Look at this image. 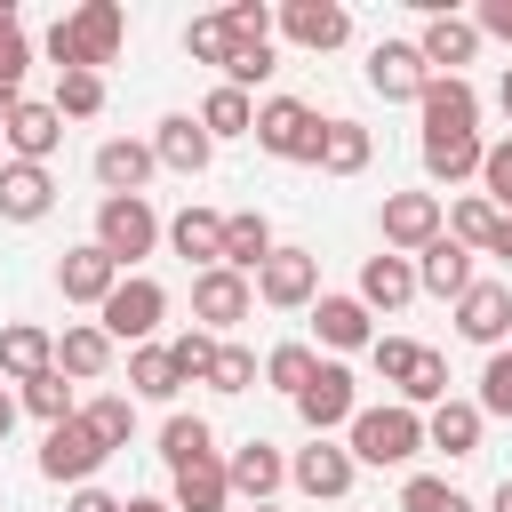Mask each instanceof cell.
Returning <instances> with one entry per match:
<instances>
[{
    "label": "cell",
    "instance_id": "1",
    "mask_svg": "<svg viewBox=\"0 0 512 512\" xmlns=\"http://www.w3.org/2000/svg\"><path fill=\"white\" fill-rule=\"evenodd\" d=\"M120 40H128V16H120V0H80L72 16H56V24H48L40 56H48L56 72H104V64L120 56Z\"/></svg>",
    "mask_w": 512,
    "mask_h": 512
},
{
    "label": "cell",
    "instance_id": "2",
    "mask_svg": "<svg viewBox=\"0 0 512 512\" xmlns=\"http://www.w3.org/2000/svg\"><path fill=\"white\" fill-rule=\"evenodd\" d=\"M344 448H352V464H376V472H400V464H416L424 456V408H408V400H360V416L344 424Z\"/></svg>",
    "mask_w": 512,
    "mask_h": 512
},
{
    "label": "cell",
    "instance_id": "3",
    "mask_svg": "<svg viewBox=\"0 0 512 512\" xmlns=\"http://www.w3.org/2000/svg\"><path fill=\"white\" fill-rule=\"evenodd\" d=\"M320 136H328V120L304 96H264L256 104V152H272L288 168H320Z\"/></svg>",
    "mask_w": 512,
    "mask_h": 512
},
{
    "label": "cell",
    "instance_id": "4",
    "mask_svg": "<svg viewBox=\"0 0 512 512\" xmlns=\"http://www.w3.org/2000/svg\"><path fill=\"white\" fill-rule=\"evenodd\" d=\"M120 272H136L160 240H168V224H160V208L144 200V192H128V200H96V232H88Z\"/></svg>",
    "mask_w": 512,
    "mask_h": 512
},
{
    "label": "cell",
    "instance_id": "5",
    "mask_svg": "<svg viewBox=\"0 0 512 512\" xmlns=\"http://www.w3.org/2000/svg\"><path fill=\"white\" fill-rule=\"evenodd\" d=\"M160 320H168V288L152 280V272H128L112 296H104V312H96V328L112 336V344H160Z\"/></svg>",
    "mask_w": 512,
    "mask_h": 512
},
{
    "label": "cell",
    "instance_id": "6",
    "mask_svg": "<svg viewBox=\"0 0 512 512\" xmlns=\"http://www.w3.org/2000/svg\"><path fill=\"white\" fill-rule=\"evenodd\" d=\"M104 464H112V448L96 440V424H88V416L48 424V440H40V480H56V488H88Z\"/></svg>",
    "mask_w": 512,
    "mask_h": 512
},
{
    "label": "cell",
    "instance_id": "7",
    "mask_svg": "<svg viewBox=\"0 0 512 512\" xmlns=\"http://www.w3.org/2000/svg\"><path fill=\"white\" fill-rule=\"evenodd\" d=\"M376 232H384L392 256H424V248L448 232V208H440V192H384Z\"/></svg>",
    "mask_w": 512,
    "mask_h": 512
},
{
    "label": "cell",
    "instance_id": "8",
    "mask_svg": "<svg viewBox=\"0 0 512 512\" xmlns=\"http://www.w3.org/2000/svg\"><path fill=\"white\" fill-rule=\"evenodd\" d=\"M248 312H256V280H248V272H232V264H208V272H192V328H208V336H232Z\"/></svg>",
    "mask_w": 512,
    "mask_h": 512
},
{
    "label": "cell",
    "instance_id": "9",
    "mask_svg": "<svg viewBox=\"0 0 512 512\" xmlns=\"http://www.w3.org/2000/svg\"><path fill=\"white\" fill-rule=\"evenodd\" d=\"M296 416H304L312 440H336V432L360 416V376H352L344 360H320V376L296 392Z\"/></svg>",
    "mask_w": 512,
    "mask_h": 512
},
{
    "label": "cell",
    "instance_id": "10",
    "mask_svg": "<svg viewBox=\"0 0 512 512\" xmlns=\"http://www.w3.org/2000/svg\"><path fill=\"white\" fill-rule=\"evenodd\" d=\"M416 120H424V136H480V88L464 72H432L416 96Z\"/></svg>",
    "mask_w": 512,
    "mask_h": 512
},
{
    "label": "cell",
    "instance_id": "11",
    "mask_svg": "<svg viewBox=\"0 0 512 512\" xmlns=\"http://www.w3.org/2000/svg\"><path fill=\"white\" fill-rule=\"evenodd\" d=\"M256 304H272V312H312V304H320V256H312V248H272V264L256 272Z\"/></svg>",
    "mask_w": 512,
    "mask_h": 512
},
{
    "label": "cell",
    "instance_id": "12",
    "mask_svg": "<svg viewBox=\"0 0 512 512\" xmlns=\"http://www.w3.org/2000/svg\"><path fill=\"white\" fill-rule=\"evenodd\" d=\"M352 480H360V464H352L344 440H304V448L288 456V488H304V496H320V504H344Z\"/></svg>",
    "mask_w": 512,
    "mask_h": 512
},
{
    "label": "cell",
    "instance_id": "13",
    "mask_svg": "<svg viewBox=\"0 0 512 512\" xmlns=\"http://www.w3.org/2000/svg\"><path fill=\"white\" fill-rule=\"evenodd\" d=\"M280 40L304 56H328L352 40V8L344 0H280Z\"/></svg>",
    "mask_w": 512,
    "mask_h": 512
},
{
    "label": "cell",
    "instance_id": "14",
    "mask_svg": "<svg viewBox=\"0 0 512 512\" xmlns=\"http://www.w3.org/2000/svg\"><path fill=\"white\" fill-rule=\"evenodd\" d=\"M456 336L480 344V352H504V344H512V288H504V280H472V288L456 296Z\"/></svg>",
    "mask_w": 512,
    "mask_h": 512
},
{
    "label": "cell",
    "instance_id": "15",
    "mask_svg": "<svg viewBox=\"0 0 512 512\" xmlns=\"http://www.w3.org/2000/svg\"><path fill=\"white\" fill-rule=\"evenodd\" d=\"M120 280H128V272H120V264H112L96 240H80V248H64V256H56V296H64V304L104 312V296H112Z\"/></svg>",
    "mask_w": 512,
    "mask_h": 512
},
{
    "label": "cell",
    "instance_id": "16",
    "mask_svg": "<svg viewBox=\"0 0 512 512\" xmlns=\"http://www.w3.org/2000/svg\"><path fill=\"white\" fill-rule=\"evenodd\" d=\"M0 144H8V160L48 168V160H56V144H64V112H56V104H40V96H24V104L0 120Z\"/></svg>",
    "mask_w": 512,
    "mask_h": 512
},
{
    "label": "cell",
    "instance_id": "17",
    "mask_svg": "<svg viewBox=\"0 0 512 512\" xmlns=\"http://www.w3.org/2000/svg\"><path fill=\"white\" fill-rule=\"evenodd\" d=\"M88 168H96L104 200H128V192H144V184L160 176V160H152V136H104Z\"/></svg>",
    "mask_w": 512,
    "mask_h": 512
},
{
    "label": "cell",
    "instance_id": "18",
    "mask_svg": "<svg viewBox=\"0 0 512 512\" xmlns=\"http://www.w3.org/2000/svg\"><path fill=\"white\" fill-rule=\"evenodd\" d=\"M312 336H320L328 360L368 352V344H376V312H368L360 296H328V288H320V304H312Z\"/></svg>",
    "mask_w": 512,
    "mask_h": 512
},
{
    "label": "cell",
    "instance_id": "19",
    "mask_svg": "<svg viewBox=\"0 0 512 512\" xmlns=\"http://www.w3.org/2000/svg\"><path fill=\"white\" fill-rule=\"evenodd\" d=\"M360 72H368V88H376L384 104H416V96H424V80H432V72H424V56H416V40H376Z\"/></svg>",
    "mask_w": 512,
    "mask_h": 512
},
{
    "label": "cell",
    "instance_id": "20",
    "mask_svg": "<svg viewBox=\"0 0 512 512\" xmlns=\"http://www.w3.org/2000/svg\"><path fill=\"white\" fill-rule=\"evenodd\" d=\"M152 160H160L168 176H200V168L216 160V136L200 128V112H168V120L152 128Z\"/></svg>",
    "mask_w": 512,
    "mask_h": 512
},
{
    "label": "cell",
    "instance_id": "21",
    "mask_svg": "<svg viewBox=\"0 0 512 512\" xmlns=\"http://www.w3.org/2000/svg\"><path fill=\"white\" fill-rule=\"evenodd\" d=\"M368 312H408L424 288H416V256H392V248H376L368 264H360V288H352Z\"/></svg>",
    "mask_w": 512,
    "mask_h": 512
},
{
    "label": "cell",
    "instance_id": "22",
    "mask_svg": "<svg viewBox=\"0 0 512 512\" xmlns=\"http://www.w3.org/2000/svg\"><path fill=\"white\" fill-rule=\"evenodd\" d=\"M416 56H424V72H464L472 56H480V24L472 16H424V32H416Z\"/></svg>",
    "mask_w": 512,
    "mask_h": 512
},
{
    "label": "cell",
    "instance_id": "23",
    "mask_svg": "<svg viewBox=\"0 0 512 512\" xmlns=\"http://www.w3.org/2000/svg\"><path fill=\"white\" fill-rule=\"evenodd\" d=\"M480 432H488V416H480V400H440L432 416H424V448H440L448 464H464V456H480Z\"/></svg>",
    "mask_w": 512,
    "mask_h": 512
},
{
    "label": "cell",
    "instance_id": "24",
    "mask_svg": "<svg viewBox=\"0 0 512 512\" xmlns=\"http://www.w3.org/2000/svg\"><path fill=\"white\" fill-rule=\"evenodd\" d=\"M224 472H232V496H248V504H272V496L288 488V456H280L272 440H240V448L224 456Z\"/></svg>",
    "mask_w": 512,
    "mask_h": 512
},
{
    "label": "cell",
    "instance_id": "25",
    "mask_svg": "<svg viewBox=\"0 0 512 512\" xmlns=\"http://www.w3.org/2000/svg\"><path fill=\"white\" fill-rule=\"evenodd\" d=\"M168 248H176L192 272L224 264V216H216V208H200V200H184V208L168 216Z\"/></svg>",
    "mask_w": 512,
    "mask_h": 512
},
{
    "label": "cell",
    "instance_id": "26",
    "mask_svg": "<svg viewBox=\"0 0 512 512\" xmlns=\"http://www.w3.org/2000/svg\"><path fill=\"white\" fill-rule=\"evenodd\" d=\"M112 360H120V344H112L96 320H72V328L56 336V368H64L72 384H104V376H112Z\"/></svg>",
    "mask_w": 512,
    "mask_h": 512
},
{
    "label": "cell",
    "instance_id": "27",
    "mask_svg": "<svg viewBox=\"0 0 512 512\" xmlns=\"http://www.w3.org/2000/svg\"><path fill=\"white\" fill-rule=\"evenodd\" d=\"M48 208H56V176L32 160H8L0 168V224H40Z\"/></svg>",
    "mask_w": 512,
    "mask_h": 512
},
{
    "label": "cell",
    "instance_id": "28",
    "mask_svg": "<svg viewBox=\"0 0 512 512\" xmlns=\"http://www.w3.org/2000/svg\"><path fill=\"white\" fill-rule=\"evenodd\" d=\"M48 368H56V336L40 320H8L0 328V384H32Z\"/></svg>",
    "mask_w": 512,
    "mask_h": 512
},
{
    "label": "cell",
    "instance_id": "29",
    "mask_svg": "<svg viewBox=\"0 0 512 512\" xmlns=\"http://www.w3.org/2000/svg\"><path fill=\"white\" fill-rule=\"evenodd\" d=\"M272 248H280V240H272V216H264V208H232V216H224V264H232V272L256 280V272L272 264Z\"/></svg>",
    "mask_w": 512,
    "mask_h": 512
},
{
    "label": "cell",
    "instance_id": "30",
    "mask_svg": "<svg viewBox=\"0 0 512 512\" xmlns=\"http://www.w3.org/2000/svg\"><path fill=\"white\" fill-rule=\"evenodd\" d=\"M168 504H176V512H224V504H232V472H224V456H200V464L168 472Z\"/></svg>",
    "mask_w": 512,
    "mask_h": 512
},
{
    "label": "cell",
    "instance_id": "31",
    "mask_svg": "<svg viewBox=\"0 0 512 512\" xmlns=\"http://www.w3.org/2000/svg\"><path fill=\"white\" fill-rule=\"evenodd\" d=\"M416 152H424V176L432 184H480L488 136H416Z\"/></svg>",
    "mask_w": 512,
    "mask_h": 512
},
{
    "label": "cell",
    "instance_id": "32",
    "mask_svg": "<svg viewBox=\"0 0 512 512\" xmlns=\"http://www.w3.org/2000/svg\"><path fill=\"white\" fill-rule=\"evenodd\" d=\"M472 280H480V272H472V248H456L448 232H440V240L416 256V288H424V296H448V304H456Z\"/></svg>",
    "mask_w": 512,
    "mask_h": 512
},
{
    "label": "cell",
    "instance_id": "33",
    "mask_svg": "<svg viewBox=\"0 0 512 512\" xmlns=\"http://www.w3.org/2000/svg\"><path fill=\"white\" fill-rule=\"evenodd\" d=\"M368 160H376V136H368L360 120H344V112H336V120H328V136H320V176H360Z\"/></svg>",
    "mask_w": 512,
    "mask_h": 512
},
{
    "label": "cell",
    "instance_id": "34",
    "mask_svg": "<svg viewBox=\"0 0 512 512\" xmlns=\"http://www.w3.org/2000/svg\"><path fill=\"white\" fill-rule=\"evenodd\" d=\"M176 392H184V376H176L168 344H136L128 352V400H176Z\"/></svg>",
    "mask_w": 512,
    "mask_h": 512
},
{
    "label": "cell",
    "instance_id": "35",
    "mask_svg": "<svg viewBox=\"0 0 512 512\" xmlns=\"http://www.w3.org/2000/svg\"><path fill=\"white\" fill-rule=\"evenodd\" d=\"M200 128H208L216 144H224V136H256V96H240V88L216 80V88L200 96Z\"/></svg>",
    "mask_w": 512,
    "mask_h": 512
},
{
    "label": "cell",
    "instance_id": "36",
    "mask_svg": "<svg viewBox=\"0 0 512 512\" xmlns=\"http://www.w3.org/2000/svg\"><path fill=\"white\" fill-rule=\"evenodd\" d=\"M16 408H24V416H40V424H72V416H80V400H72V376H64V368H48V376L16 384Z\"/></svg>",
    "mask_w": 512,
    "mask_h": 512
},
{
    "label": "cell",
    "instance_id": "37",
    "mask_svg": "<svg viewBox=\"0 0 512 512\" xmlns=\"http://www.w3.org/2000/svg\"><path fill=\"white\" fill-rule=\"evenodd\" d=\"M496 232H504V216H496V208H488L480 192H464V200L448 208V240H456V248L488 256V248H496Z\"/></svg>",
    "mask_w": 512,
    "mask_h": 512
},
{
    "label": "cell",
    "instance_id": "38",
    "mask_svg": "<svg viewBox=\"0 0 512 512\" xmlns=\"http://www.w3.org/2000/svg\"><path fill=\"white\" fill-rule=\"evenodd\" d=\"M312 376H320V344H296V336H288V344H272V352H264V384H272V392H288V400H296Z\"/></svg>",
    "mask_w": 512,
    "mask_h": 512
},
{
    "label": "cell",
    "instance_id": "39",
    "mask_svg": "<svg viewBox=\"0 0 512 512\" xmlns=\"http://www.w3.org/2000/svg\"><path fill=\"white\" fill-rule=\"evenodd\" d=\"M200 456H216L208 416H168V424H160V464H168V472H184V464H200Z\"/></svg>",
    "mask_w": 512,
    "mask_h": 512
},
{
    "label": "cell",
    "instance_id": "40",
    "mask_svg": "<svg viewBox=\"0 0 512 512\" xmlns=\"http://www.w3.org/2000/svg\"><path fill=\"white\" fill-rule=\"evenodd\" d=\"M400 512H480L456 480H440V472H408L400 480Z\"/></svg>",
    "mask_w": 512,
    "mask_h": 512
},
{
    "label": "cell",
    "instance_id": "41",
    "mask_svg": "<svg viewBox=\"0 0 512 512\" xmlns=\"http://www.w3.org/2000/svg\"><path fill=\"white\" fill-rule=\"evenodd\" d=\"M80 416L96 424L104 448H128V440H136V400H128V392H96V400H80Z\"/></svg>",
    "mask_w": 512,
    "mask_h": 512
},
{
    "label": "cell",
    "instance_id": "42",
    "mask_svg": "<svg viewBox=\"0 0 512 512\" xmlns=\"http://www.w3.org/2000/svg\"><path fill=\"white\" fill-rule=\"evenodd\" d=\"M216 16H224V32H232V48H264V40L280 32V8H264V0H224Z\"/></svg>",
    "mask_w": 512,
    "mask_h": 512
},
{
    "label": "cell",
    "instance_id": "43",
    "mask_svg": "<svg viewBox=\"0 0 512 512\" xmlns=\"http://www.w3.org/2000/svg\"><path fill=\"white\" fill-rule=\"evenodd\" d=\"M400 400L432 416V408L448 400V352H432V344H424V352H416V368H408V384H400Z\"/></svg>",
    "mask_w": 512,
    "mask_h": 512
},
{
    "label": "cell",
    "instance_id": "44",
    "mask_svg": "<svg viewBox=\"0 0 512 512\" xmlns=\"http://www.w3.org/2000/svg\"><path fill=\"white\" fill-rule=\"evenodd\" d=\"M24 72H32V40H24V24H8L0 32V120L24 104Z\"/></svg>",
    "mask_w": 512,
    "mask_h": 512
},
{
    "label": "cell",
    "instance_id": "45",
    "mask_svg": "<svg viewBox=\"0 0 512 512\" xmlns=\"http://www.w3.org/2000/svg\"><path fill=\"white\" fill-rule=\"evenodd\" d=\"M64 120H96L104 112V72H56V96H48Z\"/></svg>",
    "mask_w": 512,
    "mask_h": 512
},
{
    "label": "cell",
    "instance_id": "46",
    "mask_svg": "<svg viewBox=\"0 0 512 512\" xmlns=\"http://www.w3.org/2000/svg\"><path fill=\"white\" fill-rule=\"evenodd\" d=\"M256 376H264V360H256L240 336H224V344H216V368H208V392H248Z\"/></svg>",
    "mask_w": 512,
    "mask_h": 512
},
{
    "label": "cell",
    "instance_id": "47",
    "mask_svg": "<svg viewBox=\"0 0 512 512\" xmlns=\"http://www.w3.org/2000/svg\"><path fill=\"white\" fill-rule=\"evenodd\" d=\"M184 56H192V64H216V72L232 64V32H224V16H216V8L184 24Z\"/></svg>",
    "mask_w": 512,
    "mask_h": 512
},
{
    "label": "cell",
    "instance_id": "48",
    "mask_svg": "<svg viewBox=\"0 0 512 512\" xmlns=\"http://www.w3.org/2000/svg\"><path fill=\"white\" fill-rule=\"evenodd\" d=\"M216 344H224V336H208V328H184V336H168V360H176V376H184V384H208V368H216Z\"/></svg>",
    "mask_w": 512,
    "mask_h": 512
},
{
    "label": "cell",
    "instance_id": "49",
    "mask_svg": "<svg viewBox=\"0 0 512 512\" xmlns=\"http://www.w3.org/2000/svg\"><path fill=\"white\" fill-rule=\"evenodd\" d=\"M480 200H488L496 216H512V136H496V144L480 152Z\"/></svg>",
    "mask_w": 512,
    "mask_h": 512
},
{
    "label": "cell",
    "instance_id": "50",
    "mask_svg": "<svg viewBox=\"0 0 512 512\" xmlns=\"http://www.w3.org/2000/svg\"><path fill=\"white\" fill-rule=\"evenodd\" d=\"M472 400H480V416H512V344L480 360V392Z\"/></svg>",
    "mask_w": 512,
    "mask_h": 512
},
{
    "label": "cell",
    "instance_id": "51",
    "mask_svg": "<svg viewBox=\"0 0 512 512\" xmlns=\"http://www.w3.org/2000/svg\"><path fill=\"white\" fill-rule=\"evenodd\" d=\"M272 72H280V48H272V40H264V48H232L224 88H240V96H248V88H256V80H272Z\"/></svg>",
    "mask_w": 512,
    "mask_h": 512
},
{
    "label": "cell",
    "instance_id": "52",
    "mask_svg": "<svg viewBox=\"0 0 512 512\" xmlns=\"http://www.w3.org/2000/svg\"><path fill=\"white\" fill-rule=\"evenodd\" d=\"M416 352H424L416 336H376V344H368V360H376V376H384L392 392L408 384V368H416Z\"/></svg>",
    "mask_w": 512,
    "mask_h": 512
},
{
    "label": "cell",
    "instance_id": "53",
    "mask_svg": "<svg viewBox=\"0 0 512 512\" xmlns=\"http://www.w3.org/2000/svg\"><path fill=\"white\" fill-rule=\"evenodd\" d=\"M472 24H480V40H504V48H512V0H480Z\"/></svg>",
    "mask_w": 512,
    "mask_h": 512
},
{
    "label": "cell",
    "instance_id": "54",
    "mask_svg": "<svg viewBox=\"0 0 512 512\" xmlns=\"http://www.w3.org/2000/svg\"><path fill=\"white\" fill-rule=\"evenodd\" d=\"M64 512H128V496H112V488H96V480H88V488H72V496H64Z\"/></svg>",
    "mask_w": 512,
    "mask_h": 512
},
{
    "label": "cell",
    "instance_id": "55",
    "mask_svg": "<svg viewBox=\"0 0 512 512\" xmlns=\"http://www.w3.org/2000/svg\"><path fill=\"white\" fill-rule=\"evenodd\" d=\"M16 416H24V408H16V392H0V440L16 432Z\"/></svg>",
    "mask_w": 512,
    "mask_h": 512
},
{
    "label": "cell",
    "instance_id": "56",
    "mask_svg": "<svg viewBox=\"0 0 512 512\" xmlns=\"http://www.w3.org/2000/svg\"><path fill=\"white\" fill-rule=\"evenodd\" d=\"M128 512H176L168 496H128Z\"/></svg>",
    "mask_w": 512,
    "mask_h": 512
},
{
    "label": "cell",
    "instance_id": "57",
    "mask_svg": "<svg viewBox=\"0 0 512 512\" xmlns=\"http://www.w3.org/2000/svg\"><path fill=\"white\" fill-rule=\"evenodd\" d=\"M488 512H512V480H496V496H488Z\"/></svg>",
    "mask_w": 512,
    "mask_h": 512
},
{
    "label": "cell",
    "instance_id": "58",
    "mask_svg": "<svg viewBox=\"0 0 512 512\" xmlns=\"http://www.w3.org/2000/svg\"><path fill=\"white\" fill-rule=\"evenodd\" d=\"M488 256H504V264H512V216H504V232H496V248H488Z\"/></svg>",
    "mask_w": 512,
    "mask_h": 512
},
{
    "label": "cell",
    "instance_id": "59",
    "mask_svg": "<svg viewBox=\"0 0 512 512\" xmlns=\"http://www.w3.org/2000/svg\"><path fill=\"white\" fill-rule=\"evenodd\" d=\"M496 104H504V120H512V64H504V80H496Z\"/></svg>",
    "mask_w": 512,
    "mask_h": 512
},
{
    "label": "cell",
    "instance_id": "60",
    "mask_svg": "<svg viewBox=\"0 0 512 512\" xmlns=\"http://www.w3.org/2000/svg\"><path fill=\"white\" fill-rule=\"evenodd\" d=\"M8 24H16V0H0V32H8Z\"/></svg>",
    "mask_w": 512,
    "mask_h": 512
},
{
    "label": "cell",
    "instance_id": "61",
    "mask_svg": "<svg viewBox=\"0 0 512 512\" xmlns=\"http://www.w3.org/2000/svg\"><path fill=\"white\" fill-rule=\"evenodd\" d=\"M0 168H8V144H0Z\"/></svg>",
    "mask_w": 512,
    "mask_h": 512
},
{
    "label": "cell",
    "instance_id": "62",
    "mask_svg": "<svg viewBox=\"0 0 512 512\" xmlns=\"http://www.w3.org/2000/svg\"><path fill=\"white\" fill-rule=\"evenodd\" d=\"M256 512H272V504H256Z\"/></svg>",
    "mask_w": 512,
    "mask_h": 512
},
{
    "label": "cell",
    "instance_id": "63",
    "mask_svg": "<svg viewBox=\"0 0 512 512\" xmlns=\"http://www.w3.org/2000/svg\"><path fill=\"white\" fill-rule=\"evenodd\" d=\"M0 512H8V504H0Z\"/></svg>",
    "mask_w": 512,
    "mask_h": 512
}]
</instances>
